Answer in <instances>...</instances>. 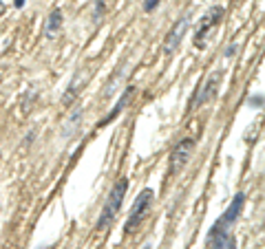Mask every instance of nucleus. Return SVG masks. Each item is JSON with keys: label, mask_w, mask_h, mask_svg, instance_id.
<instances>
[{"label": "nucleus", "mask_w": 265, "mask_h": 249, "mask_svg": "<svg viewBox=\"0 0 265 249\" xmlns=\"http://www.w3.org/2000/svg\"><path fill=\"white\" fill-rule=\"evenodd\" d=\"M126 190H128V179L121 176L117 183L113 185V190L108 192L106 201H104V207H102V214L97 216V223H95V229H106L110 223L115 220L117 212L121 209V203H124V196H126Z\"/></svg>", "instance_id": "f257e3e1"}, {"label": "nucleus", "mask_w": 265, "mask_h": 249, "mask_svg": "<svg viewBox=\"0 0 265 249\" xmlns=\"http://www.w3.org/2000/svg\"><path fill=\"white\" fill-rule=\"evenodd\" d=\"M153 203H155V192L151 190V187H144V190L140 192V194H137L135 203H132L130 216L126 218V223H124V234H126V236L132 234V231H135V229L144 223V220L148 218V214H151Z\"/></svg>", "instance_id": "f03ea898"}, {"label": "nucleus", "mask_w": 265, "mask_h": 249, "mask_svg": "<svg viewBox=\"0 0 265 249\" xmlns=\"http://www.w3.org/2000/svg\"><path fill=\"white\" fill-rule=\"evenodd\" d=\"M223 16H225V9L221 7V5H214V7H210V9H208V14L203 16L201 25L197 27L195 36H192V44H195L197 49H203V47H206V40H208L210 31L217 29V27L221 25Z\"/></svg>", "instance_id": "7ed1b4c3"}, {"label": "nucleus", "mask_w": 265, "mask_h": 249, "mask_svg": "<svg viewBox=\"0 0 265 249\" xmlns=\"http://www.w3.org/2000/svg\"><path fill=\"white\" fill-rule=\"evenodd\" d=\"M195 146L197 143L192 137H184V139L173 148V154H170V159H168V176L179 174L181 170L186 168L192 157V152H195Z\"/></svg>", "instance_id": "20e7f679"}, {"label": "nucleus", "mask_w": 265, "mask_h": 249, "mask_svg": "<svg viewBox=\"0 0 265 249\" xmlns=\"http://www.w3.org/2000/svg\"><path fill=\"white\" fill-rule=\"evenodd\" d=\"M219 84H221V71H214V73L197 88L195 97H192V102H190V108H199V106H203V104L212 102L219 93Z\"/></svg>", "instance_id": "39448f33"}, {"label": "nucleus", "mask_w": 265, "mask_h": 249, "mask_svg": "<svg viewBox=\"0 0 265 249\" xmlns=\"http://www.w3.org/2000/svg\"><path fill=\"white\" fill-rule=\"evenodd\" d=\"M188 27H190V16H181V18L175 22V27L168 31V36H166V42H164V53L166 55L175 53L177 49H179V44H181V40H184Z\"/></svg>", "instance_id": "423d86ee"}, {"label": "nucleus", "mask_w": 265, "mask_h": 249, "mask_svg": "<svg viewBox=\"0 0 265 249\" xmlns=\"http://www.w3.org/2000/svg\"><path fill=\"white\" fill-rule=\"evenodd\" d=\"M243 203H245V194L243 192H239V194H234V198L230 201V205L228 209L223 212V216H221L217 223L212 225V227H217V229H230L232 225L239 220L241 216V209H243Z\"/></svg>", "instance_id": "0eeeda50"}, {"label": "nucleus", "mask_w": 265, "mask_h": 249, "mask_svg": "<svg viewBox=\"0 0 265 249\" xmlns=\"http://www.w3.org/2000/svg\"><path fill=\"white\" fill-rule=\"evenodd\" d=\"M206 249H236V238L230 229H217L212 227L208 231Z\"/></svg>", "instance_id": "6e6552de"}, {"label": "nucleus", "mask_w": 265, "mask_h": 249, "mask_svg": "<svg viewBox=\"0 0 265 249\" xmlns=\"http://www.w3.org/2000/svg\"><path fill=\"white\" fill-rule=\"evenodd\" d=\"M132 95H135V86H126V88H124V93H121V95H119V99H117V104H115V106L110 108V110H108L106 115H104L102 119H99L97 128H106L108 124H113V121L117 119L121 113H124V108L128 106V102H130V97H132Z\"/></svg>", "instance_id": "1a4fd4ad"}, {"label": "nucleus", "mask_w": 265, "mask_h": 249, "mask_svg": "<svg viewBox=\"0 0 265 249\" xmlns=\"http://www.w3.org/2000/svg\"><path fill=\"white\" fill-rule=\"evenodd\" d=\"M62 25H64V16H62V9H53L51 14H49V18L44 20V38L47 40H55L58 38V33L62 31Z\"/></svg>", "instance_id": "9d476101"}, {"label": "nucleus", "mask_w": 265, "mask_h": 249, "mask_svg": "<svg viewBox=\"0 0 265 249\" xmlns=\"http://www.w3.org/2000/svg\"><path fill=\"white\" fill-rule=\"evenodd\" d=\"M82 113H84V110H82V106H77L73 113H71L69 121H66V128H64V137H71L77 128H80V124H77V121L82 119Z\"/></svg>", "instance_id": "9b49d317"}, {"label": "nucleus", "mask_w": 265, "mask_h": 249, "mask_svg": "<svg viewBox=\"0 0 265 249\" xmlns=\"http://www.w3.org/2000/svg\"><path fill=\"white\" fill-rule=\"evenodd\" d=\"M77 82H80V73H75V77L71 80V84L66 86V93L62 95V104H64V106H69V104L77 97V93L82 91V88H77Z\"/></svg>", "instance_id": "f8f14e48"}, {"label": "nucleus", "mask_w": 265, "mask_h": 249, "mask_svg": "<svg viewBox=\"0 0 265 249\" xmlns=\"http://www.w3.org/2000/svg\"><path fill=\"white\" fill-rule=\"evenodd\" d=\"M106 14V0H95V11H93V20L99 22Z\"/></svg>", "instance_id": "ddd939ff"}, {"label": "nucleus", "mask_w": 265, "mask_h": 249, "mask_svg": "<svg viewBox=\"0 0 265 249\" xmlns=\"http://www.w3.org/2000/svg\"><path fill=\"white\" fill-rule=\"evenodd\" d=\"M159 5H162V0H144V11H146V14H153Z\"/></svg>", "instance_id": "4468645a"}, {"label": "nucleus", "mask_w": 265, "mask_h": 249, "mask_svg": "<svg viewBox=\"0 0 265 249\" xmlns=\"http://www.w3.org/2000/svg\"><path fill=\"white\" fill-rule=\"evenodd\" d=\"M247 104H250V108H261L263 106V95H250L247 97Z\"/></svg>", "instance_id": "2eb2a0df"}, {"label": "nucleus", "mask_w": 265, "mask_h": 249, "mask_svg": "<svg viewBox=\"0 0 265 249\" xmlns=\"http://www.w3.org/2000/svg\"><path fill=\"white\" fill-rule=\"evenodd\" d=\"M236 53V42H232L228 49H225V58H232V55Z\"/></svg>", "instance_id": "dca6fc26"}, {"label": "nucleus", "mask_w": 265, "mask_h": 249, "mask_svg": "<svg viewBox=\"0 0 265 249\" xmlns=\"http://www.w3.org/2000/svg\"><path fill=\"white\" fill-rule=\"evenodd\" d=\"M25 3H27V0H14V7L16 9H22V7H25Z\"/></svg>", "instance_id": "f3484780"}, {"label": "nucleus", "mask_w": 265, "mask_h": 249, "mask_svg": "<svg viewBox=\"0 0 265 249\" xmlns=\"http://www.w3.org/2000/svg\"><path fill=\"white\" fill-rule=\"evenodd\" d=\"M33 137H36V132H29V137H25V143H27V146H29V143H31V139H33Z\"/></svg>", "instance_id": "a211bd4d"}, {"label": "nucleus", "mask_w": 265, "mask_h": 249, "mask_svg": "<svg viewBox=\"0 0 265 249\" xmlns=\"http://www.w3.org/2000/svg\"><path fill=\"white\" fill-rule=\"evenodd\" d=\"M140 249H153V245H151V242H146V245H142Z\"/></svg>", "instance_id": "6ab92c4d"}, {"label": "nucleus", "mask_w": 265, "mask_h": 249, "mask_svg": "<svg viewBox=\"0 0 265 249\" xmlns=\"http://www.w3.org/2000/svg\"><path fill=\"white\" fill-rule=\"evenodd\" d=\"M252 249H258V247H252Z\"/></svg>", "instance_id": "aec40b11"}]
</instances>
